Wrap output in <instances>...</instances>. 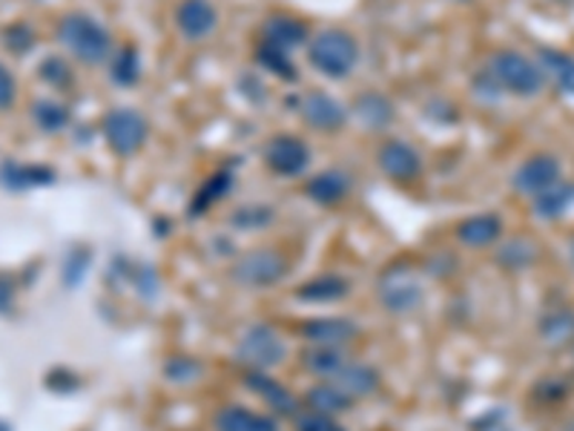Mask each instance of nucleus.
Listing matches in <instances>:
<instances>
[{
  "mask_svg": "<svg viewBox=\"0 0 574 431\" xmlns=\"http://www.w3.org/2000/svg\"><path fill=\"white\" fill-rule=\"evenodd\" d=\"M58 38L86 66H99L113 58V35H110V29L101 27L90 14H63L61 23H58Z\"/></svg>",
  "mask_w": 574,
  "mask_h": 431,
  "instance_id": "1",
  "label": "nucleus"
},
{
  "mask_svg": "<svg viewBox=\"0 0 574 431\" xmlns=\"http://www.w3.org/2000/svg\"><path fill=\"white\" fill-rule=\"evenodd\" d=\"M308 61L316 72H322L325 79H348L359 64L357 38L345 29H322L310 38Z\"/></svg>",
  "mask_w": 574,
  "mask_h": 431,
  "instance_id": "2",
  "label": "nucleus"
},
{
  "mask_svg": "<svg viewBox=\"0 0 574 431\" xmlns=\"http://www.w3.org/2000/svg\"><path fill=\"white\" fill-rule=\"evenodd\" d=\"M489 75L500 90L520 95V99H532L546 86V75L537 66V61L514 50L494 52L489 61Z\"/></svg>",
  "mask_w": 574,
  "mask_h": 431,
  "instance_id": "3",
  "label": "nucleus"
},
{
  "mask_svg": "<svg viewBox=\"0 0 574 431\" xmlns=\"http://www.w3.org/2000/svg\"><path fill=\"white\" fill-rule=\"evenodd\" d=\"M287 270H290V265H287V256L281 250L256 248L238 256L230 276L233 283L245 285V288H270V285L285 279Z\"/></svg>",
  "mask_w": 574,
  "mask_h": 431,
  "instance_id": "4",
  "label": "nucleus"
},
{
  "mask_svg": "<svg viewBox=\"0 0 574 431\" xmlns=\"http://www.w3.org/2000/svg\"><path fill=\"white\" fill-rule=\"evenodd\" d=\"M147 135L150 124L139 110L119 106V110H110V113L104 115V138L115 156H135V153L147 144Z\"/></svg>",
  "mask_w": 574,
  "mask_h": 431,
  "instance_id": "5",
  "label": "nucleus"
},
{
  "mask_svg": "<svg viewBox=\"0 0 574 431\" xmlns=\"http://www.w3.org/2000/svg\"><path fill=\"white\" fill-rule=\"evenodd\" d=\"M379 299L386 302L388 311L408 314L417 311L426 299V288H422L420 276L411 265H391L379 279Z\"/></svg>",
  "mask_w": 574,
  "mask_h": 431,
  "instance_id": "6",
  "label": "nucleus"
},
{
  "mask_svg": "<svg viewBox=\"0 0 574 431\" xmlns=\"http://www.w3.org/2000/svg\"><path fill=\"white\" fill-rule=\"evenodd\" d=\"M238 362H245L250 371H270L281 366L287 357L285 340L270 326H256L238 340L236 348Z\"/></svg>",
  "mask_w": 574,
  "mask_h": 431,
  "instance_id": "7",
  "label": "nucleus"
},
{
  "mask_svg": "<svg viewBox=\"0 0 574 431\" xmlns=\"http://www.w3.org/2000/svg\"><path fill=\"white\" fill-rule=\"evenodd\" d=\"M267 171L281 178H296L310 167V147L299 135L279 133L265 144Z\"/></svg>",
  "mask_w": 574,
  "mask_h": 431,
  "instance_id": "8",
  "label": "nucleus"
},
{
  "mask_svg": "<svg viewBox=\"0 0 574 431\" xmlns=\"http://www.w3.org/2000/svg\"><path fill=\"white\" fill-rule=\"evenodd\" d=\"M563 164L561 158L552 156V153H534V156L525 158L512 176V187L525 198L540 196L543 191H549L552 184L561 182Z\"/></svg>",
  "mask_w": 574,
  "mask_h": 431,
  "instance_id": "9",
  "label": "nucleus"
},
{
  "mask_svg": "<svg viewBox=\"0 0 574 431\" xmlns=\"http://www.w3.org/2000/svg\"><path fill=\"white\" fill-rule=\"evenodd\" d=\"M301 119L316 133H339L348 124V110L342 106V101L328 95L322 90H310L299 106Z\"/></svg>",
  "mask_w": 574,
  "mask_h": 431,
  "instance_id": "10",
  "label": "nucleus"
},
{
  "mask_svg": "<svg viewBox=\"0 0 574 431\" xmlns=\"http://www.w3.org/2000/svg\"><path fill=\"white\" fill-rule=\"evenodd\" d=\"M379 171L386 173L391 182L411 184L422 176V158L417 147L408 142H386L377 153Z\"/></svg>",
  "mask_w": 574,
  "mask_h": 431,
  "instance_id": "11",
  "label": "nucleus"
},
{
  "mask_svg": "<svg viewBox=\"0 0 574 431\" xmlns=\"http://www.w3.org/2000/svg\"><path fill=\"white\" fill-rule=\"evenodd\" d=\"M175 27L187 41H204L218 27V12L211 0H182L175 7Z\"/></svg>",
  "mask_w": 574,
  "mask_h": 431,
  "instance_id": "12",
  "label": "nucleus"
},
{
  "mask_svg": "<svg viewBox=\"0 0 574 431\" xmlns=\"http://www.w3.org/2000/svg\"><path fill=\"white\" fill-rule=\"evenodd\" d=\"M457 239L465 245V248H491L503 239V216L500 213H476L457 225Z\"/></svg>",
  "mask_w": 574,
  "mask_h": 431,
  "instance_id": "13",
  "label": "nucleus"
},
{
  "mask_svg": "<svg viewBox=\"0 0 574 431\" xmlns=\"http://www.w3.org/2000/svg\"><path fill=\"white\" fill-rule=\"evenodd\" d=\"M245 386L253 391V394H259L276 414H287V418H294L296 409H299V400L294 397V391L281 386L279 380L267 374V371H247L245 377Z\"/></svg>",
  "mask_w": 574,
  "mask_h": 431,
  "instance_id": "14",
  "label": "nucleus"
},
{
  "mask_svg": "<svg viewBox=\"0 0 574 431\" xmlns=\"http://www.w3.org/2000/svg\"><path fill=\"white\" fill-rule=\"evenodd\" d=\"M262 38H265L267 47L281 52H294L299 43L308 41V27L299 21V18H290V14H270L265 23H262Z\"/></svg>",
  "mask_w": 574,
  "mask_h": 431,
  "instance_id": "15",
  "label": "nucleus"
},
{
  "mask_svg": "<svg viewBox=\"0 0 574 431\" xmlns=\"http://www.w3.org/2000/svg\"><path fill=\"white\" fill-rule=\"evenodd\" d=\"M359 328L350 322V319L342 317H319V319H310L301 326V337L310 340L314 346H330V348H339L345 342H350L357 337Z\"/></svg>",
  "mask_w": 574,
  "mask_h": 431,
  "instance_id": "16",
  "label": "nucleus"
},
{
  "mask_svg": "<svg viewBox=\"0 0 574 431\" xmlns=\"http://www.w3.org/2000/svg\"><path fill=\"white\" fill-rule=\"evenodd\" d=\"M537 66L543 70L546 81L566 95H574V55L563 50H552V47H540L537 50Z\"/></svg>",
  "mask_w": 574,
  "mask_h": 431,
  "instance_id": "17",
  "label": "nucleus"
},
{
  "mask_svg": "<svg viewBox=\"0 0 574 431\" xmlns=\"http://www.w3.org/2000/svg\"><path fill=\"white\" fill-rule=\"evenodd\" d=\"M216 431H279V423L247 406H225L216 414Z\"/></svg>",
  "mask_w": 574,
  "mask_h": 431,
  "instance_id": "18",
  "label": "nucleus"
},
{
  "mask_svg": "<svg viewBox=\"0 0 574 431\" xmlns=\"http://www.w3.org/2000/svg\"><path fill=\"white\" fill-rule=\"evenodd\" d=\"M330 382L339 386L353 400V397H368L377 391L379 371L371 366H365V362H345L337 374L330 377Z\"/></svg>",
  "mask_w": 574,
  "mask_h": 431,
  "instance_id": "19",
  "label": "nucleus"
},
{
  "mask_svg": "<svg viewBox=\"0 0 574 431\" xmlns=\"http://www.w3.org/2000/svg\"><path fill=\"white\" fill-rule=\"evenodd\" d=\"M574 207V182H557L552 184L549 191H543L540 196L532 198V211L537 219L543 222H554L566 216L568 211Z\"/></svg>",
  "mask_w": 574,
  "mask_h": 431,
  "instance_id": "20",
  "label": "nucleus"
},
{
  "mask_svg": "<svg viewBox=\"0 0 574 431\" xmlns=\"http://www.w3.org/2000/svg\"><path fill=\"white\" fill-rule=\"evenodd\" d=\"M305 193H308V198H314L316 205H339V202H345L350 193V178L345 176L342 171H325V173H316L314 178L308 182V187H305Z\"/></svg>",
  "mask_w": 574,
  "mask_h": 431,
  "instance_id": "21",
  "label": "nucleus"
},
{
  "mask_svg": "<svg viewBox=\"0 0 574 431\" xmlns=\"http://www.w3.org/2000/svg\"><path fill=\"white\" fill-rule=\"evenodd\" d=\"M348 279H342V276H316V279H310V283L301 285L299 290H296V297L305 299V302H339V299L348 297Z\"/></svg>",
  "mask_w": 574,
  "mask_h": 431,
  "instance_id": "22",
  "label": "nucleus"
},
{
  "mask_svg": "<svg viewBox=\"0 0 574 431\" xmlns=\"http://www.w3.org/2000/svg\"><path fill=\"white\" fill-rule=\"evenodd\" d=\"M0 182H3V187H9V191L21 193L27 191V187H32V184H52L55 182V173L50 171V167H41V164H3V171H0Z\"/></svg>",
  "mask_w": 574,
  "mask_h": 431,
  "instance_id": "23",
  "label": "nucleus"
},
{
  "mask_svg": "<svg viewBox=\"0 0 574 431\" xmlns=\"http://www.w3.org/2000/svg\"><path fill=\"white\" fill-rule=\"evenodd\" d=\"M357 119L368 130H386L393 121V104L379 92H365L357 101Z\"/></svg>",
  "mask_w": 574,
  "mask_h": 431,
  "instance_id": "24",
  "label": "nucleus"
},
{
  "mask_svg": "<svg viewBox=\"0 0 574 431\" xmlns=\"http://www.w3.org/2000/svg\"><path fill=\"white\" fill-rule=\"evenodd\" d=\"M305 400H308V406L316 411V414H330V418H337V414L348 411L350 403H353V400H350L339 386H334V382L314 386V389L305 394Z\"/></svg>",
  "mask_w": 574,
  "mask_h": 431,
  "instance_id": "25",
  "label": "nucleus"
},
{
  "mask_svg": "<svg viewBox=\"0 0 574 431\" xmlns=\"http://www.w3.org/2000/svg\"><path fill=\"white\" fill-rule=\"evenodd\" d=\"M301 362H305V368H310L316 377H325V380H330V377L337 374L339 368H342L348 360H345V353L339 351V348L316 346V348H308V351H305Z\"/></svg>",
  "mask_w": 574,
  "mask_h": 431,
  "instance_id": "26",
  "label": "nucleus"
},
{
  "mask_svg": "<svg viewBox=\"0 0 574 431\" xmlns=\"http://www.w3.org/2000/svg\"><path fill=\"white\" fill-rule=\"evenodd\" d=\"M110 75H113L115 86H135L141 79V58L133 47L115 52L113 61H110Z\"/></svg>",
  "mask_w": 574,
  "mask_h": 431,
  "instance_id": "27",
  "label": "nucleus"
},
{
  "mask_svg": "<svg viewBox=\"0 0 574 431\" xmlns=\"http://www.w3.org/2000/svg\"><path fill=\"white\" fill-rule=\"evenodd\" d=\"M230 187H233V173L230 171H218L216 176H211L207 182H204V187L196 193V198H193V207H189V211L204 213L207 207L216 205L218 198H225Z\"/></svg>",
  "mask_w": 574,
  "mask_h": 431,
  "instance_id": "28",
  "label": "nucleus"
},
{
  "mask_svg": "<svg viewBox=\"0 0 574 431\" xmlns=\"http://www.w3.org/2000/svg\"><path fill=\"white\" fill-rule=\"evenodd\" d=\"M32 119H35V124L43 133H58V130H63L70 124V110H66L61 101L41 99L32 106Z\"/></svg>",
  "mask_w": 574,
  "mask_h": 431,
  "instance_id": "29",
  "label": "nucleus"
},
{
  "mask_svg": "<svg viewBox=\"0 0 574 431\" xmlns=\"http://www.w3.org/2000/svg\"><path fill=\"white\" fill-rule=\"evenodd\" d=\"M537 259V245L529 236H517V239L505 242L500 250V265L505 268H529Z\"/></svg>",
  "mask_w": 574,
  "mask_h": 431,
  "instance_id": "30",
  "label": "nucleus"
},
{
  "mask_svg": "<svg viewBox=\"0 0 574 431\" xmlns=\"http://www.w3.org/2000/svg\"><path fill=\"white\" fill-rule=\"evenodd\" d=\"M256 61H259L262 70L270 72V75H279V79H285V81L299 79V75H296V66H294V58H290V52L274 50V47L262 43Z\"/></svg>",
  "mask_w": 574,
  "mask_h": 431,
  "instance_id": "31",
  "label": "nucleus"
},
{
  "mask_svg": "<svg viewBox=\"0 0 574 431\" xmlns=\"http://www.w3.org/2000/svg\"><path fill=\"white\" fill-rule=\"evenodd\" d=\"M540 333H543V340L549 342H563L568 340L574 333V314L572 311H552L543 322H540Z\"/></svg>",
  "mask_w": 574,
  "mask_h": 431,
  "instance_id": "32",
  "label": "nucleus"
},
{
  "mask_svg": "<svg viewBox=\"0 0 574 431\" xmlns=\"http://www.w3.org/2000/svg\"><path fill=\"white\" fill-rule=\"evenodd\" d=\"M233 227H242V230H262V227L274 225V211L262 205H250V207H238L233 213Z\"/></svg>",
  "mask_w": 574,
  "mask_h": 431,
  "instance_id": "33",
  "label": "nucleus"
},
{
  "mask_svg": "<svg viewBox=\"0 0 574 431\" xmlns=\"http://www.w3.org/2000/svg\"><path fill=\"white\" fill-rule=\"evenodd\" d=\"M41 79L55 90H66V86H72V70L63 58H47L41 64Z\"/></svg>",
  "mask_w": 574,
  "mask_h": 431,
  "instance_id": "34",
  "label": "nucleus"
},
{
  "mask_svg": "<svg viewBox=\"0 0 574 431\" xmlns=\"http://www.w3.org/2000/svg\"><path fill=\"white\" fill-rule=\"evenodd\" d=\"M164 374L170 382H193L202 374V362L189 360V357H175L164 366Z\"/></svg>",
  "mask_w": 574,
  "mask_h": 431,
  "instance_id": "35",
  "label": "nucleus"
},
{
  "mask_svg": "<svg viewBox=\"0 0 574 431\" xmlns=\"http://www.w3.org/2000/svg\"><path fill=\"white\" fill-rule=\"evenodd\" d=\"M296 429L299 431H348L342 423H337V418H330V414H305V418H299V423H296Z\"/></svg>",
  "mask_w": 574,
  "mask_h": 431,
  "instance_id": "36",
  "label": "nucleus"
},
{
  "mask_svg": "<svg viewBox=\"0 0 574 431\" xmlns=\"http://www.w3.org/2000/svg\"><path fill=\"white\" fill-rule=\"evenodd\" d=\"M35 43V35L27 27H9L7 29V47L12 52H27Z\"/></svg>",
  "mask_w": 574,
  "mask_h": 431,
  "instance_id": "37",
  "label": "nucleus"
},
{
  "mask_svg": "<svg viewBox=\"0 0 574 431\" xmlns=\"http://www.w3.org/2000/svg\"><path fill=\"white\" fill-rule=\"evenodd\" d=\"M14 104V79L7 66L0 64V110H9Z\"/></svg>",
  "mask_w": 574,
  "mask_h": 431,
  "instance_id": "38",
  "label": "nucleus"
},
{
  "mask_svg": "<svg viewBox=\"0 0 574 431\" xmlns=\"http://www.w3.org/2000/svg\"><path fill=\"white\" fill-rule=\"evenodd\" d=\"M471 431H512V429H509V423H505L500 414H489V418L476 420Z\"/></svg>",
  "mask_w": 574,
  "mask_h": 431,
  "instance_id": "39",
  "label": "nucleus"
},
{
  "mask_svg": "<svg viewBox=\"0 0 574 431\" xmlns=\"http://www.w3.org/2000/svg\"><path fill=\"white\" fill-rule=\"evenodd\" d=\"M0 431H9V425L3 423V420H0Z\"/></svg>",
  "mask_w": 574,
  "mask_h": 431,
  "instance_id": "40",
  "label": "nucleus"
},
{
  "mask_svg": "<svg viewBox=\"0 0 574 431\" xmlns=\"http://www.w3.org/2000/svg\"><path fill=\"white\" fill-rule=\"evenodd\" d=\"M566 431H574V420H572V423H568V425H566Z\"/></svg>",
  "mask_w": 574,
  "mask_h": 431,
  "instance_id": "41",
  "label": "nucleus"
}]
</instances>
